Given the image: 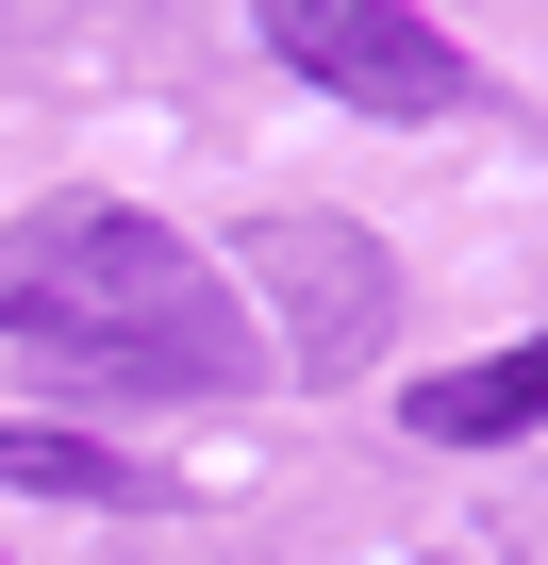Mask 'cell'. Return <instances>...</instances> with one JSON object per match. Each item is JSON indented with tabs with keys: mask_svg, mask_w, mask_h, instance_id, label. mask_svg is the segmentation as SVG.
I'll return each mask as SVG.
<instances>
[{
	"mask_svg": "<svg viewBox=\"0 0 548 565\" xmlns=\"http://www.w3.org/2000/svg\"><path fill=\"white\" fill-rule=\"evenodd\" d=\"M249 282H266V317H283V383L383 366V317H399L383 233H350V216H266L249 233Z\"/></svg>",
	"mask_w": 548,
	"mask_h": 565,
	"instance_id": "3957f363",
	"label": "cell"
},
{
	"mask_svg": "<svg viewBox=\"0 0 548 565\" xmlns=\"http://www.w3.org/2000/svg\"><path fill=\"white\" fill-rule=\"evenodd\" d=\"M266 51H283L316 100H350V117H465L482 100V67L416 18V0H266Z\"/></svg>",
	"mask_w": 548,
	"mask_h": 565,
	"instance_id": "7a4b0ae2",
	"label": "cell"
},
{
	"mask_svg": "<svg viewBox=\"0 0 548 565\" xmlns=\"http://www.w3.org/2000/svg\"><path fill=\"white\" fill-rule=\"evenodd\" d=\"M0 565H18V548H0Z\"/></svg>",
	"mask_w": 548,
	"mask_h": 565,
	"instance_id": "8992f818",
	"label": "cell"
},
{
	"mask_svg": "<svg viewBox=\"0 0 548 565\" xmlns=\"http://www.w3.org/2000/svg\"><path fill=\"white\" fill-rule=\"evenodd\" d=\"M0 333L51 350L100 399H249L266 383L249 300L133 200H34L0 233Z\"/></svg>",
	"mask_w": 548,
	"mask_h": 565,
	"instance_id": "6da1fadb",
	"label": "cell"
},
{
	"mask_svg": "<svg viewBox=\"0 0 548 565\" xmlns=\"http://www.w3.org/2000/svg\"><path fill=\"white\" fill-rule=\"evenodd\" d=\"M0 482H18V499H84V515H133V499H166L150 466H117L100 433H51V416H0Z\"/></svg>",
	"mask_w": 548,
	"mask_h": 565,
	"instance_id": "5b68a950",
	"label": "cell"
},
{
	"mask_svg": "<svg viewBox=\"0 0 548 565\" xmlns=\"http://www.w3.org/2000/svg\"><path fill=\"white\" fill-rule=\"evenodd\" d=\"M399 416H416V449H515V433L548 416V350H482V366H432Z\"/></svg>",
	"mask_w": 548,
	"mask_h": 565,
	"instance_id": "277c9868",
	"label": "cell"
}]
</instances>
